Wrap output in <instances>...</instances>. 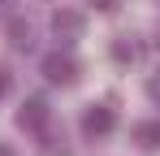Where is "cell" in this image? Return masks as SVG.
Wrapping results in <instances>:
<instances>
[{"label":"cell","instance_id":"obj_1","mask_svg":"<svg viewBox=\"0 0 160 156\" xmlns=\"http://www.w3.org/2000/svg\"><path fill=\"white\" fill-rule=\"evenodd\" d=\"M112 126H117V117H112L108 104H91L82 113V134L87 139H104V134H112Z\"/></svg>","mask_w":160,"mask_h":156},{"label":"cell","instance_id":"obj_2","mask_svg":"<svg viewBox=\"0 0 160 156\" xmlns=\"http://www.w3.org/2000/svg\"><path fill=\"white\" fill-rule=\"evenodd\" d=\"M43 78H48V82H61V87H74V82H78V65H74V56L48 52V56H43Z\"/></svg>","mask_w":160,"mask_h":156},{"label":"cell","instance_id":"obj_3","mask_svg":"<svg viewBox=\"0 0 160 156\" xmlns=\"http://www.w3.org/2000/svg\"><path fill=\"white\" fill-rule=\"evenodd\" d=\"M18 126H22V130H43V126H48V100L30 96V100L18 108Z\"/></svg>","mask_w":160,"mask_h":156},{"label":"cell","instance_id":"obj_4","mask_svg":"<svg viewBox=\"0 0 160 156\" xmlns=\"http://www.w3.org/2000/svg\"><path fill=\"white\" fill-rule=\"evenodd\" d=\"M52 30L61 35V39H78L82 35V18L74 13V9H61V13H52Z\"/></svg>","mask_w":160,"mask_h":156},{"label":"cell","instance_id":"obj_5","mask_svg":"<svg viewBox=\"0 0 160 156\" xmlns=\"http://www.w3.org/2000/svg\"><path fill=\"white\" fill-rule=\"evenodd\" d=\"M134 143H138L143 152H156V148H160V122H156V117L134 126Z\"/></svg>","mask_w":160,"mask_h":156},{"label":"cell","instance_id":"obj_6","mask_svg":"<svg viewBox=\"0 0 160 156\" xmlns=\"http://www.w3.org/2000/svg\"><path fill=\"white\" fill-rule=\"evenodd\" d=\"M9 39H13V48H30V26L22 18H13L9 22Z\"/></svg>","mask_w":160,"mask_h":156},{"label":"cell","instance_id":"obj_7","mask_svg":"<svg viewBox=\"0 0 160 156\" xmlns=\"http://www.w3.org/2000/svg\"><path fill=\"white\" fill-rule=\"evenodd\" d=\"M134 44H112V56H117V61H134Z\"/></svg>","mask_w":160,"mask_h":156},{"label":"cell","instance_id":"obj_8","mask_svg":"<svg viewBox=\"0 0 160 156\" xmlns=\"http://www.w3.org/2000/svg\"><path fill=\"white\" fill-rule=\"evenodd\" d=\"M91 4H95L100 13H112V9H117V0H91Z\"/></svg>","mask_w":160,"mask_h":156},{"label":"cell","instance_id":"obj_9","mask_svg":"<svg viewBox=\"0 0 160 156\" xmlns=\"http://www.w3.org/2000/svg\"><path fill=\"white\" fill-rule=\"evenodd\" d=\"M9 96V70H0V100Z\"/></svg>","mask_w":160,"mask_h":156},{"label":"cell","instance_id":"obj_10","mask_svg":"<svg viewBox=\"0 0 160 156\" xmlns=\"http://www.w3.org/2000/svg\"><path fill=\"white\" fill-rule=\"evenodd\" d=\"M147 91H152V96L160 100V78H152V87H147Z\"/></svg>","mask_w":160,"mask_h":156},{"label":"cell","instance_id":"obj_11","mask_svg":"<svg viewBox=\"0 0 160 156\" xmlns=\"http://www.w3.org/2000/svg\"><path fill=\"white\" fill-rule=\"evenodd\" d=\"M0 156H13V152H9V148H0Z\"/></svg>","mask_w":160,"mask_h":156}]
</instances>
